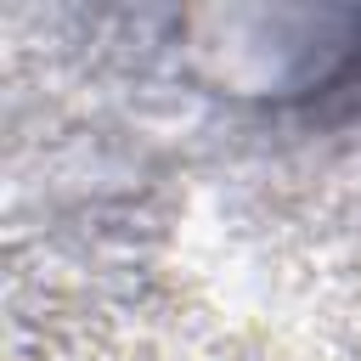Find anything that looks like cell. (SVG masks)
<instances>
[{"mask_svg": "<svg viewBox=\"0 0 361 361\" xmlns=\"http://www.w3.org/2000/svg\"><path fill=\"white\" fill-rule=\"evenodd\" d=\"M226 85L248 90H338L361 73V11H310V6H226L192 11L180 23Z\"/></svg>", "mask_w": 361, "mask_h": 361, "instance_id": "6da1fadb", "label": "cell"}]
</instances>
